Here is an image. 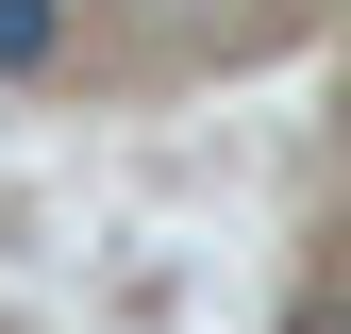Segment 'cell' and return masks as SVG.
<instances>
[{"mask_svg":"<svg viewBox=\"0 0 351 334\" xmlns=\"http://www.w3.org/2000/svg\"><path fill=\"white\" fill-rule=\"evenodd\" d=\"M51 34H67V0H0V67H51Z\"/></svg>","mask_w":351,"mask_h":334,"instance_id":"obj_1","label":"cell"}]
</instances>
